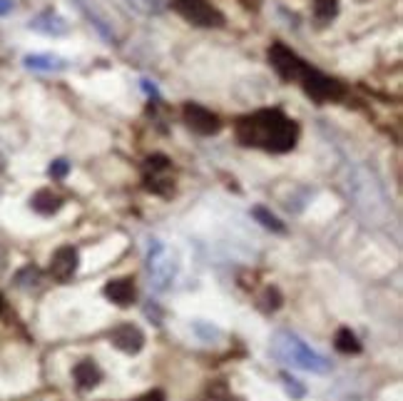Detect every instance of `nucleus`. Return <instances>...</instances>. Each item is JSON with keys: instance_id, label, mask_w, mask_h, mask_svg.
<instances>
[{"instance_id": "obj_25", "label": "nucleus", "mask_w": 403, "mask_h": 401, "mask_svg": "<svg viewBox=\"0 0 403 401\" xmlns=\"http://www.w3.org/2000/svg\"><path fill=\"white\" fill-rule=\"evenodd\" d=\"M13 6H15L13 0H0V18H3V15H8V13L13 11Z\"/></svg>"}, {"instance_id": "obj_20", "label": "nucleus", "mask_w": 403, "mask_h": 401, "mask_svg": "<svg viewBox=\"0 0 403 401\" xmlns=\"http://www.w3.org/2000/svg\"><path fill=\"white\" fill-rule=\"evenodd\" d=\"M169 157H164V155H152V157H147V170H152V175H157V172H167L169 170Z\"/></svg>"}, {"instance_id": "obj_22", "label": "nucleus", "mask_w": 403, "mask_h": 401, "mask_svg": "<svg viewBox=\"0 0 403 401\" xmlns=\"http://www.w3.org/2000/svg\"><path fill=\"white\" fill-rule=\"evenodd\" d=\"M279 307H282V294L277 289H267V294H264V309L267 312H277Z\"/></svg>"}, {"instance_id": "obj_27", "label": "nucleus", "mask_w": 403, "mask_h": 401, "mask_svg": "<svg viewBox=\"0 0 403 401\" xmlns=\"http://www.w3.org/2000/svg\"><path fill=\"white\" fill-rule=\"evenodd\" d=\"M3 307H6V302H3V297H0V312H3Z\"/></svg>"}, {"instance_id": "obj_4", "label": "nucleus", "mask_w": 403, "mask_h": 401, "mask_svg": "<svg viewBox=\"0 0 403 401\" xmlns=\"http://www.w3.org/2000/svg\"><path fill=\"white\" fill-rule=\"evenodd\" d=\"M147 270L152 277V287L157 291H164L172 287L177 277V259L175 254L169 252L159 239H152L147 249Z\"/></svg>"}, {"instance_id": "obj_3", "label": "nucleus", "mask_w": 403, "mask_h": 401, "mask_svg": "<svg viewBox=\"0 0 403 401\" xmlns=\"http://www.w3.org/2000/svg\"><path fill=\"white\" fill-rule=\"evenodd\" d=\"M272 354L279 359V362H286L296 369H304V372L326 374L329 369H331V362H329L326 357L314 352L309 344H304L299 336L289 334V331H277V334H274Z\"/></svg>"}, {"instance_id": "obj_12", "label": "nucleus", "mask_w": 403, "mask_h": 401, "mask_svg": "<svg viewBox=\"0 0 403 401\" xmlns=\"http://www.w3.org/2000/svg\"><path fill=\"white\" fill-rule=\"evenodd\" d=\"M105 297L117 307H130L135 302V284L132 280H112L105 284Z\"/></svg>"}, {"instance_id": "obj_8", "label": "nucleus", "mask_w": 403, "mask_h": 401, "mask_svg": "<svg viewBox=\"0 0 403 401\" xmlns=\"http://www.w3.org/2000/svg\"><path fill=\"white\" fill-rule=\"evenodd\" d=\"M182 117H185L187 127L199 132V135H217V132L222 130L219 117L214 115L212 110H207V107H202V105L197 103H187L185 107H182Z\"/></svg>"}, {"instance_id": "obj_2", "label": "nucleus", "mask_w": 403, "mask_h": 401, "mask_svg": "<svg viewBox=\"0 0 403 401\" xmlns=\"http://www.w3.org/2000/svg\"><path fill=\"white\" fill-rule=\"evenodd\" d=\"M346 192L349 199L356 204L361 215L369 220H383L386 217V195H383L381 182L376 180V175L366 167L356 165L346 175Z\"/></svg>"}, {"instance_id": "obj_17", "label": "nucleus", "mask_w": 403, "mask_h": 401, "mask_svg": "<svg viewBox=\"0 0 403 401\" xmlns=\"http://www.w3.org/2000/svg\"><path fill=\"white\" fill-rule=\"evenodd\" d=\"M251 215H254V220L259 222L262 227H267V230H272V232H279L282 235L284 232V225L279 222V217L277 215H272L267 207H254L251 209Z\"/></svg>"}, {"instance_id": "obj_26", "label": "nucleus", "mask_w": 403, "mask_h": 401, "mask_svg": "<svg viewBox=\"0 0 403 401\" xmlns=\"http://www.w3.org/2000/svg\"><path fill=\"white\" fill-rule=\"evenodd\" d=\"M246 8H259V0H242Z\"/></svg>"}, {"instance_id": "obj_16", "label": "nucleus", "mask_w": 403, "mask_h": 401, "mask_svg": "<svg viewBox=\"0 0 403 401\" xmlns=\"http://www.w3.org/2000/svg\"><path fill=\"white\" fill-rule=\"evenodd\" d=\"M333 346H336L341 354H359L361 352V341L359 336L351 329H338L336 339H333Z\"/></svg>"}, {"instance_id": "obj_1", "label": "nucleus", "mask_w": 403, "mask_h": 401, "mask_svg": "<svg viewBox=\"0 0 403 401\" xmlns=\"http://www.w3.org/2000/svg\"><path fill=\"white\" fill-rule=\"evenodd\" d=\"M237 140L244 147L289 152L299 140V125L282 110H256L237 120Z\"/></svg>"}, {"instance_id": "obj_18", "label": "nucleus", "mask_w": 403, "mask_h": 401, "mask_svg": "<svg viewBox=\"0 0 403 401\" xmlns=\"http://www.w3.org/2000/svg\"><path fill=\"white\" fill-rule=\"evenodd\" d=\"M338 11V0H316V18L319 20H331Z\"/></svg>"}, {"instance_id": "obj_21", "label": "nucleus", "mask_w": 403, "mask_h": 401, "mask_svg": "<svg viewBox=\"0 0 403 401\" xmlns=\"http://www.w3.org/2000/svg\"><path fill=\"white\" fill-rule=\"evenodd\" d=\"M48 172H50V177H53V180H65L67 172H70V162H67V159H55Z\"/></svg>"}, {"instance_id": "obj_7", "label": "nucleus", "mask_w": 403, "mask_h": 401, "mask_svg": "<svg viewBox=\"0 0 403 401\" xmlns=\"http://www.w3.org/2000/svg\"><path fill=\"white\" fill-rule=\"evenodd\" d=\"M269 63L277 70V75L282 80H286V83H299V77L306 70V63L284 43H274L269 48Z\"/></svg>"}, {"instance_id": "obj_19", "label": "nucleus", "mask_w": 403, "mask_h": 401, "mask_svg": "<svg viewBox=\"0 0 403 401\" xmlns=\"http://www.w3.org/2000/svg\"><path fill=\"white\" fill-rule=\"evenodd\" d=\"M207 396H209V401H232V394H229L224 381H214V384L209 386Z\"/></svg>"}, {"instance_id": "obj_15", "label": "nucleus", "mask_w": 403, "mask_h": 401, "mask_svg": "<svg viewBox=\"0 0 403 401\" xmlns=\"http://www.w3.org/2000/svg\"><path fill=\"white\" fill-rule=\"evenodd\" d=\"M30 207H33L38 215L50 217L62 207V199L58 197V195L50 192V190H40V192H35L33 199H30Z\"/></svg>"}, {"instance_id": "obj_5", "label": "nucleus", "mask_w": 403, "mask_h": 401, "mask_svg": "<svg viewBox=\"0 0 403 401\" xmlns=\"http://www.w3.org/2000/svg\"><path fill=\"white\" fill-rule=\"evenodd\" d=\"M299 83L304 88V93L311 100H316V103H336V100H341L346 95V88L338 80H333V77L324 75L322 70H314L309 65H306L304 75L299 77Z\"/></svg>"}, {"instance_id": "obj_11", "label": "nucleus", "mask_w": 403, "mask_h": 401, "mask_svg": "<svg viewBox=\"0 0 403 401\" xmlns=\"http://www.w3.org/2000/svg\"><path fill=\"white\" fill-rule=\"evenodd\" d=\"M30 30H35V33L40 35H50V38H60V35H65L70 28H67V22L62 15H58L55 11H45L30 20Z\"/></svg>"}, {"instance_id": "obj_6", "label": "nucleus", "mask_w": 403, "mask_h": 401, "mask_svg": "<svg viewBox=\"0 0 403 401\" xmlns=\"http://www.w3.org/2000/svg\"><path fill=\"white\" fill-rule=\"evenodd\" d=\"M169 3L185 20L202 25V28H219L224 22V15L209 0H169Z\"/></svg>"}, {"instance_id": "obj_24", "label": "nucleus", "mask_w": 403, "mask_h": 401, "mask_svg": "<svg viewBox=\"0 0 403 401\" xmlns=\"http://www.w3.org/2000/svg\"><path fill=\"white\" fill-rule=\"evenodd\" d=\"M137 401H164V394H162V391H150V394L140 396Z\"/></svg>"}, {"instance_id": "obj_10", "label": "nucleus", "mask_w": 403, "mask_h": 401, "mask_svg": "<svg viewBox=\"0 0 403 401\" xmlns=\"http://www.w3.org/2000/svg\"><path fill=\"white\" fill-rule=\"evenodd\" d=\"M110 339H112V344L125 354H137L142 346H145V336H142V331L132 324L114 327L112 334H110Z\"/></svg>"}, {"instance_id": "obj_9", "label": "nucleus", "mask_w": 403, "mask_h": 401, "mask_svg": "<svg viewBox=\"0 0 403 401\" xmlns=\"http://www.w3.org/2000/svg\"><path fill=\"white\" fill-rule=\"evenodd\" d=\"M77 267H80V257H77L75 247H60L53 254V262H50V275L58 282H70L75 277Z\"/></svg>"}, {"instance_id": "obj_14", "label": "nucleus", "mask_w": 403, "mask_h": 401, "mask_svg": "<svg viewBox=\"0 0 403 401\" xmlns=\"http://www.w3.org/2000/svg\"><path fill=\"white\" fill-rule=\"evenodd\" d=\"M72 376H75L80 389H93V386H98L100 379H103V372H100L95 362L82 359V362L75 364V369H72Z\"/></svg>"}, {"instance_id": "obj_13", "label": "nucleus", "mask_w": 403, "mask_h": 401, "mask_svg": "<svg viewBox=\"0 0 403 401\" xmlns=\"http://www.w3.org/2000/svg\"><path fill=\"white\" fill-rule=\"evenodd\" d=\"M27 70H38V72H58V70H65L67 60L58 55H50V53H35V55H27L25 60Z\"/></svg>"}, {"instance_id": "obj_23", "label": "nucleus", "mask_w": 403, "mask_h": 401, "mask_svg": "<svg viewBox=\"0 0 403 401\" xmlns=\"http://www.w3.org/2000/svg\"><path fill=\"white\" fill-rule=\"evenodd\" d=\"M282 379H284V386H286V391H289L291 396H296V399L304 396V386H301L296 379H291L289 374H282Z\"/></svg>"}]
</instances>
